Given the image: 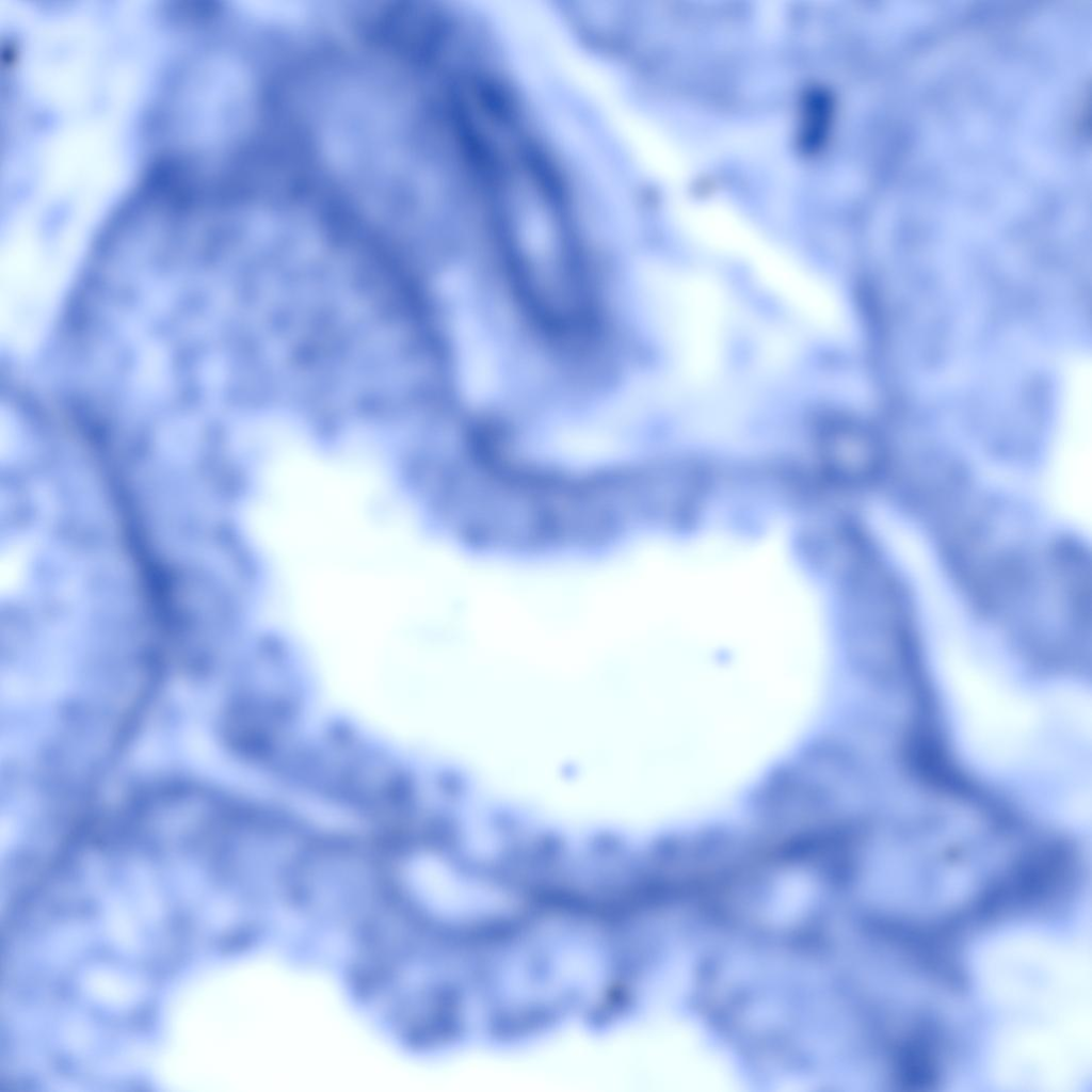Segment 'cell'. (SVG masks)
I'll list each match as a JSON object with an SVG mask.
<instances>
[{
  "label": "cell",
  "instance_id": "7a4b0ae2",
  "mask_svg": "<svg viewBox=\"0 0 1092 1092\" xmlns=\"http://www.w3.org/2000/svg\"><path fill=\"white\" fill-rule=\"evenodd\" d=\"M639 286L645 317L682 382L713 384L734 319L726 289L710 275L668 264L646 266Z\"/></svg>",
  "mask_w": 1092,
  "mask_h": 1092
},
{
  "label": "cell",
  "instance_id": "3957f363",
  "mask_svg": "<svg viewBox=\"0 0 1092 1092\" xmlns=\"http://www.w3.org/2000/svg\"><path fill=\"white\" fill-rule=\"evenodd\" d=\"M718 250L741 259L757 283L812 330L825 337L839 334L838 301L828 282L806 264L739 238L724 239Z\"/></svg>",
  "mask_w": 1092,
  "mask_h": 1092
},
{
  "label": "cell",
  "instance_id": "6da1fadb",
  "mask_svg": "<svg viewBox=\"0 0 1092 1092\" xmlns=\"http://www.w3.org/2000/svg\"><path fill=\"white\" fill-rule=\"evenodd\" d=\"M410 101L388 81L351 75L330 85L317 112L321 151L347 190L398 222L429 214L440 181Z\"/></svg>",
  "mask_w": 1092,
  "mask_h": 1092
}]
</instances>
